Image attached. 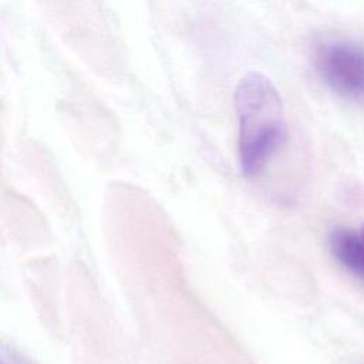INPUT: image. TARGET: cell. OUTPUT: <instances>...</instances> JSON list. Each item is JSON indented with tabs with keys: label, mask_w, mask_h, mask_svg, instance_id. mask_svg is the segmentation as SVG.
<instances>
[{
	"label": "cell",
	"mask_w": 364,
	"mask_h": 364,
	"mask_svg": "<svg viewBox=\"0 0 364 364\" xmlns=\"http://www.w3.org/2000/svg\"><path fill=\"white\" fill-rule=\"evenodd\" d=\"M239 119V161L243 175H257L286 136L283 102L262 73L245 74L235 88Z\"/></svg>",
	"instance_id": "6da1fadb"
},
{
	"label": "cell",
	"mask_w": 364,
	"mask_h": 364,
	"mask_svg": "<svg viewBox=\"0 0 364 364\" xmlns=\"http://www.w3.org/2000/svg\"><path fill=\"white\" fill-rule=\"evenodd\" d=\"M316 65L326 84L348 98H364V50L347 43L317 48Z\"/></svg>",
	"instance_id": "7a4b0ae2"
},
{
	"label": "cell",
	"mask_w": 364,
	"mask_h": 364,
	"mask_svg": "<svg viewBox=\"0 0 364 364\" xmlns=\"http://www.w3.org/2000/svg\"><path fill=\"white\" fill-rule=\"evenodd\" d=\"M334 257L353 274L364 280V240L346 228H337L328 237Z\"/></svg>",
	"instance_id": "3957f363"
},
{
	"label": "cell",
	"mask_w": 364,
	"mask_h": 364,
	"mask_svg": "<svg viewBox=\"0 0 364 364\" xmlns=\"http://www.w3.org/2000/svg\"><path fill=\"white\" fill-rule=\"evenodd\" d=\"M363 240H364V230H363Z\"/></svg>",
	"instance_id": "277c9868"
},
{
	"label": "cell",
	"mask_w": 364,
	"mask_h": 364,
	"mask_svg": "<svg viewBox=\"0 0 364 364\" xmlns=\"http://www.w3.org/2000/svg\"><path fill=\"white\" fill-rule=\"evenodd\" d=\"M0 364H3V363H1V361H0Z\"/></svg>",
	"instance_id": "5b68a950"
}]
</instances>
